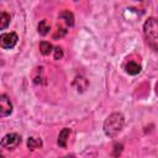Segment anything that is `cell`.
<instances>
[{
	"instance_id": "4fadbf2b",
	"label": "cell",
	"mask_w": 158,
	"mask_h": 158,
	"mask_svg": "<svg viewBox=\"0 0 158 158\" xmlns=\"http://www.w3.org/2000/svg\"><path fill=\"white\" fill-rule=\"evenodd\" d=\"M10 21H11L10 14H7L6 11H2L1 15H0V28L1 30H5L10 25Z\"/></svg>"
},
{
	"instance_id": "9c48e42d",
	"label": "cell",
	"mask_w": 158,
	"mask_h": 158,
	"mask_svg": "<svg viewBox=\"0 0 158 158\" xmlns=\"http://www.w3.org/2000/svg\"><path fill=\"white\" fill-rule=\"evenodd\" d=\"M89 84V81H88V79H85L84 77H77L75 78V80H74V86L77 88V90L78 91H80V93H83L88 86H85V85H88Z\"/></svg>"
},
{
	"instance_id": "3957f363",
	"label": "cell",
	"mask_w": 158,
	"mask_h": 158,
	"mask_svg": "<svg viewBox=\"0 0 158 158\" xmlns=\"http://www.w3.org/2000/svg\"><path fill=\"white\" fill-rule=\"evenodd\" d=\"M20 143H21V136L19 133L11 132L2 137L0 144H1V148H5V149H15L16 147L20 146Z\"/></svg>"
},
{
	"instance_id": "30bf717a",
	"label": "cell",
	"mask_w": 158,
	"mask_h": 158,
	"mask_svg": "<svg viewBox=\"0 0 158 158\" xmlns=\"http://www.w3.org/2000/svg\"><path fill=\"white\" fill-rule=\"evenodd\" d=\"M40 52H41V54H43V56H48L49 53H52L53 52V46H52V43H49V42H47V41H41L40 42Z\"/></svg>"
},
{
	"instance_id": "5b68a950",
	"label": "cell",
	"mask_w": 158,
	"mask_h": 158,
	"mask_svg": "<svg viewBox=\"0 0 158 158\" xmlns=\"http://www.w3.org/2000/svg\"><path fill=\"white\" fill-rule=\"evenodd\" d=\"M12 112V102L10 101L6 94H1L0 96V116L6 117Z\"/></svg>"
},
{
	"instance_id": "ba28073f",
	"label": "cell",
	"mask_w": 158,
	"mask_h": 158,
	"mask_svg": "<svg viewBox=\"0 0 158 158\" xmlns=\"http://www.w3.org/2000/svg\"><path fill=\"white\" fill-rule=\"evenodd\" d=\"M69 135H70V130H69L68 127H64V128L59 132L58 139H57V143L59 144V147H62V148H65V147H67V142H68Z\"/></svg>"
},
{
	"instance_id": "9a60e30c",
	"label": "cell",
	"mask_w": 158,
	"mask_h": 158,
	"mask_svg": "<svg viewBox=\"0 0 158 158\" xmlns=\"http://www.w3.org/2000/svg\"><path fill=\"white\" fill-rule=\"evenodd\" d=\"M53 52H54V56H53V57H54L56 60H59V59L63 58V49H62L60 47H54Z\"/></svg>"
},
{
	"instance_id": "6da1fadb",
	"label": "cell",
	"mask_w": 158,
	"mask_h": 158,
	"mask_svg": "<svg viewBox=\"0 0 158 158\" xmlns=\"http://www.w3.org/2000/svg\"><path fill=\"white\" fill-rule=\"evenodd\" d=\"M123 126H125V116L121 112H112L104 121L102 130L107 137L114 138L122 131Z\"/></svg>"
},
{
	"instance_id": "e0dca14e",
	"label": "cell",
	"mask_w": 158,
	"mask_h": 158,
	"mask_svg": "<svg viewBox=\"0 0 158 158\" xmlns=\"http://www.w3.org/2000/svg\"><path fill=\"white\" fill-rule=\"evenodd\" d=\"M60 158H75V156H73V154H68V156H64V157H60Z\"/></svg>"
},
{
	"instance_id": "5bb4252c",
	"label": "cell",
	"mask_w": 158,
	"mask_h": 158,
	"mask_svg": "<svg viewBox=\"0 0 158 158\" xmlns=\"http://www.w3.org/2000/svg\"><path fill=\"white\" fill-rule=\"evenodd\" d=\"M42 73H43V67L35 68V72H33V83L35 84L42 83Z\"/></svg>"
},
{
	"instance_id": "52a82bcc",
	"label": "cell",
	"mask_w": 158,
	"mask_h": 158,
	"mask_svg": "<svg viewBox=\"0 0 158 158\" xmlns=\"http://www.w3.org/2000/svg\"><path fill=\"white\" fill-rule=\"evenodd\" d=\"M141 69H142L141 64H138L137 62H133V60H130V62H127L125 64V70L130 75H137V74H139L141 73Z\"/></svg>"
},
{
	"instance_id": "2e32d148",
	"label": "cell",
	"mask_w": 158,
	"mask_h": 158,
	"mask_svg": "<svg viewBox=\"0 0 158 158\" xmlns=\"http://www.w3.org/2000/svg\"><path fill=\"white\" fill-rule=\"evenodd\" d=\"M67 32H68L67 27H58V31H57V33L53 36V38L57 40L58 37H63L64 35H67Z\"/></svg>"
},
{
	"instance_id": "277c9868",
	"label": "cell",
	"mask_w": 158,
	"mask_h": 158,
	"mask_svg": "<svg viewBox=\"0 0 158 158\" xmlns=\"http://www.w3.org/2000/svg\"><path fill=\"white\" fill-rule=\"evenodd\" d=\"M19 42V36L16 32H7L1 33L0 36V46L4 49H11L14 48Z\"/></svg>"
},
{
	"instance_id": "8992f818",
	"label": "cell",
	"mask_w": 158,
	"mask_h": 158,
	"mask_svg": "<svg viewBox=\"0 0 158 158\" xmlns=\"http://www.w3.org/2000/svg\"><path fill=\"white\" fill-rule=\"evenodd\" d=\"M65 25V27H73L74 26V15L69 11V10H63L59 12L58 16Z\"/></svg>"
},
{
	"instance_id": "7c38bea8",
	"label": "cell",
	"mask_w": 158,
	"mask_h": 158,
	"mask_svg": "<svg viewBox=\"0 0 158 158\" xmlns=\"http://www.w3.org/2000/svg\"><path fill=\"white\" fill-rule=\"evenodd\" d=\"M42 144H43V142L40 138H36V137H28L27 138V147L30 149H32V151L37 149V148H41Z\"/></svg>"
},
{
	"instance_id": "7a4b0ae2",
	"label": "cell",
	"mask_w": 158,
	"mask_h": 158,
	"mask_svg": "<svg viewBox=\"0 0 158 158\" xmlns=\"http://www.w3.org/2000/svg\"><path fill=\"white\" fill-rule=\"evenodd\" d=\"M144 40L151 49L158 52V19L148 17L143 23Z\"/></svg>"
},
{
	"instance_id": "8fae6325",
	"label": "cell",
	"mask_w": 158,
	"mask_h": 158,
	"mask_svg": "<svg viewBox=\"0 0 158 158\" xmlns=\"http://www.w3.org/2000/svg\"><path fill=\"white\" fill-rule=\"evenodd\" d=\"M49 30H51V26L48 25L47 20H41L38 22V26H37V31L41 36H46L49 33Z\"/></svg>"
}]
</instances>
